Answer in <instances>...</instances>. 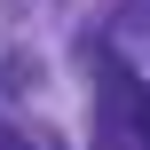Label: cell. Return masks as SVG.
Listing matches in <instances>:
<instances>
[{
	"instance_id": "6da1fadb",
	"label": "cell",
	"mask_w": 150,
	"mask_h": 150,
	"mask_svg": "<svg viewBox=\"0 0 150 150\" xmlns=\"http://www.w3.org/2000/svg\"><path fill=\"white\" fill-rule=\"evenodd\" d=\"M134 142L150 150V95H134Z\"/></svg>"
}]
</instances>
